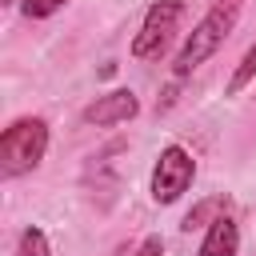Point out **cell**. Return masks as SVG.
Segmentation results:
<instances>
[{"label":"cell","instance_id":"obj_1","mask_svg":"<svg viewBox=\"0 0 256 256\" xmlns=\"http://www.w3.org/2000/svg\"><path fill=\"white\" fill-rule=\"evenodd\" d=\"M236 16H240V0H216L208 12H204V20L188 32V40H184V48L176 52V64H172V72L176 76H188V72H196L220 44H224V36L236 28Z\"/></svg>","mask_w":256,"mask_h":256},{"label":"cell","instance_id":"obj_2","mask_svg":"<svg viewBox=\"0 0 256 256\" xmlns=\"http://www.w3.org/2000/svg\"><path fill=\"white\" fill-rule=\"evenodd\" d=\"M44 152H48V124L40 116H20L0 136V172L24 176L44 160Z\"/></svg>","mask_w":256,"mask_h":256},{"label":"cell","instance_id":"obj_3","mask_svg":"<svg viewBox=\"0 0 256 256\" xmlns=\"http://www.w3.org/2000/svg\"><path fill=\"white\" fill-rule=\"evenodd\" d=\"M196 180V160L180 148V144H168L160 156H156V168H152V200L156 204H176Z\"/></svg>","mask_w":256,"mask_h":256},{"label":"cell","instance_id":"obj_4","mask_svg":"<svg viewBox=\"0 0 256 256\" xmlns=\"http://www.w3.org/2000/svg\"><path fill=\"white\" fill-rule=\"evenodd\" d=\"M180 16H184V4H180V0H156V4L144 12V24H140V32H136V40H132V56H136V60L160 56V52L168 48Z\"/></svg>","mask_w":256,"mask_h":256},{"label":"cell","instance_id":"obj_5","mask_svg":"<svg viewBox=\"0 0 256 256\" xmlns=\"http://www.w3.org/2000/svg\"><path fill=\"white\" fill-rule=\"evenodd\" d=\"M136 112H140V100H136V92H132V88H116V92L100 96L96 104H88L80 120H84V124H96V128H104V124L132 120Z\"/></svg>","mask_w":256,"mask_h":256},{"label":"cell","instance_id":"obj_6","mask_svg":"<svg viewBox=\"0 0 256 256\" xmlns=\"http://www.w3.org/2000/svg\"><path fill=\"white\" fill-rule=\"evenodd\" d=\"M236 248H240V228H236V220H232V216H216V220L208 224V236H204V244H200V256H236Z\"/></svg>","mask_w":256,"mask_h":256},{"label":"cell","instance_id":"obj_7","mask_svg":"<svg viewBox=\"0 0 256 256\" xmlns=\"http://www.w3.org/2000/svg\"><path fill=\"white\" fill-rule=\"evenodd\" d=\"M256 80V44L244 52V60L236 64V72H232V80H228V96H236V92H244L248 84Z\"/></svg>","mask_w":256,"mask_h":256},{"label":"cell","instance_id":"obj_8","mask_svg":"<svg viewBox=\"0 0 256 256\" xmlns=\"http://www.w3.org/2000/svg\"><path fill=\"white\" fill-rule=\"evenodd\" d=\"M16 256H52L48 236H44L40 228H24V232H20V244H16Z\"/></svg>","mask_w":256,"mask_h":256},{"label":"cell","instance_id":"obj_9","mask_svg":"<svg viewBox=\"0 0 256 256\" xmlns=\"http://www.w3.org/2000/svg\"><path fill=\"white\" fill-rule=\"evenodd\" d=\"M68 0H20V8H24V16H32V20H44V16H52V12H60Z\"/></svg>","mask_w":256,"mask_h":256},{"label":"cell","instance_id":"obj_10","mask_svg":"<svg viewBox=\"0 0 256 256\" xmlns=\"http://www.w3.org/2000/svg\"><path fill=\"white\" fill-rule=\"evenodd\" d=\"M160 252H164V240H160V236H148V240L136 248V256H160Z\"/></svg>","mask_w":256,"mask_h":256},{"label":"cell","instance_id":"obj_11","mask_svg":"<svg viewBox=\"0 0 256 256\" xmlns=\"http://www.w3.org/2000/svg\"><path fill=\"white\" fill-rule=\"evenodd\" d=\"M4 4H16V0H4Z\"/></svg>","mask_w":256,"mask_h":256}]
</instances>
